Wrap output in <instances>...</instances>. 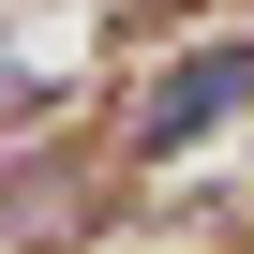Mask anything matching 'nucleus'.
<instances>
[{"mask_svg": "<svg viewBox=\"0 0 254 254\" xmlns=\"http://www.w3.org/2000/svg\"><path fill=\"white\" fill-rule=\"evenodd\" d=\"M224 105H254V45H224V60H180V75L135 105V135H150V150H180L194 120H224Z\"/></svg>", "mask_w": 254, "mask_h": 254, "instance_id": "nucleus-1", "label": "nucleus"}]
</instances>
